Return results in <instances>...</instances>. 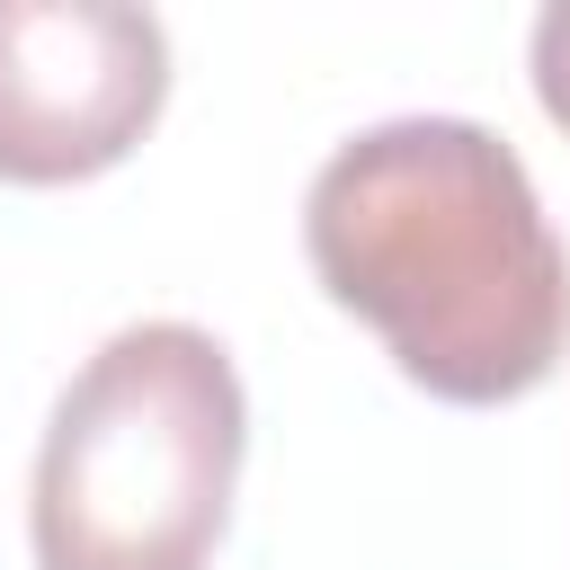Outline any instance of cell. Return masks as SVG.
Returning a JSON list of instances; mask_svg holds the SVG:
<instances>
[{"mask_svg":"<svg viewBox=\"0 0 570 570\" xmlns=\"http://www.w3.org/2000/svg\"><path fill=\"white\" fill-rule=\"evenodd\" d=\"M534 98H543V116L570 134V0H552V9L534 18Z\"/></svg>","mask_w":570,"mask_h":570,"instance_id":"cell-4","label":"cell"},{"mask_svg":"<svg viewBox=\"0 0 570 570\" xmlns=\"http://www.w3.org/2000/svg\"><path fill=\"white\" fill-rule=\"evenodd\" d=\"M169 98V36L125 0H0V178L71 187L116 169Z\"/></svg>","mask_w":570,"mask_h":570,"instance_id":"cell-3","label":"cell"},{"mask_svg":"<svg viewBox=\"0 0 570 570\" xmlns=\"http://www.w3.org/2000/svg\"><path fill=\"white\" fill-rule=\"evenodd\" d=\"M303 249L392 365L463 410L534 392L570 347V249L525 160L463 116H392L338 142L303 196Z\"/></svg>","mask_w":570,"mask_h":570,"instance_id":"cell-1","label":"cell"},{"mask_svg":"<svg viewBox=\"0 0 570 570\" xmlns=\"http://www.w3.org/2000/svg\"><path fill=\"white\" fill-rule=\"evenodd\" d=\"M249 410L214 330L134 321L53 401L36 445V570H205L232 525Z\"/></svg>","mask_w":570,"mask_h":570,"instance_id":"cell-2","label":"cell"}]
</instances>
